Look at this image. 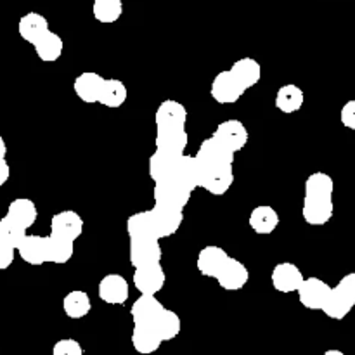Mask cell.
Returning <instances> with one entry per match:
<instances>
[{
  "instance_id": "cell-1",
  "label": "cell",
  "mask_w": 355,
  "mask_h": 355,
  "mask_svg": "<svg viewBox=\"0 0 355 355\" xmlns=\"http://www.w3.org/2000/svg\"><path fill=\"white\" fill-rule=\"evenodd\" d=\"M156 132L162 130H184L187 121V110L182 103L173 99L163 101L155 114Z\"/></svg>"
},
{
  "instance_id": "cell-2",
  "label": "cell",
  "mask_w": 355,
  "mask_h": 355,
  "mask_svg": "<svg viewBox=\"0 0 355 355\" xmlns=\"http://www.w3.org/2000/svg\"><path fill=\"white\" fill-rule=\"evenodd\" d=\"M196 159L200 163L201 170L217 168V166H234V153L224 148L214 137L201 142L200 149L196 153Z\"/></svg>"
},
{
  "instance_id": "cell-3",
  "label": "cell",
  "mask_w": 355,
  "mask_h": 355,
  "mask_svg": "<svg viewBox=\"0 0 355 355\" xmlns=\"http://www.w3.org/2000/svg\"><path fill=\"white\" fill-rule=\"evenodd\" d=\"M211 137L236 155V153L241 151V149L248 144L250 134H248V128L243 125V121L225 120L222 121V123H218V127L215 128Z\"/></svg>"
},
{
  "instance_id": "cell-4",
  "label": "cell",
  "mask_w": 355,
  "mask_h": 355,
  "mask_svg": "<svg viewBox=\"0 0 355 355\" xmlns=\"http://www.w3.org/2000/svg\"><path fill=\"white\" fill-rule=\"evenodd\" d=\"M246 92L245 87L238 82L231 69L220 71L214 78L210 87V94L217 103L220 104H234L241 99L243 94Z\"/></svg>"
},
{
  "instance_id": "cell-5",
  "label": "cell",
  "mask_w": 355,
  "mask_h": 355,
  "mask_svg": "<svg viewBox=\"0 0 355 355\" xmlns=\"http://www.w3.org/2000/svg\"><path fill=\"white\" fill-rule=\"evenodd\" d=\"M166 283V274L162 263H149L134 270V284L141 295L156 297Z\"/></svg>"
},
{
  "instance_id": "cell-6",
  "label": "cell",
  "mask_w": 355,
  "mask_h": 355,
  "mask_svg": "<svg viewBox=\"0 0 355 355\" xmlns=\"http://www.w3.org/2000/svg\"><path fill=\"white\" fill-rule=\"evenodd\" d=\"M162 246L156 238H130V263L134 269L149 266V263H162Z\"/></svg>"
},
{
  "instance_id": "cell-7",
  "label": "cell",
  "mask_w": 355,
  "mask_h": 355,
  "mask_svg": "<svg viewBox=\"0 0 355 355\" xmlns=\"http://www.w3.org/2000/svg\"><path fill=\"white\" fill-rule=\"evenodd\" d=\"M331 290L333 288L326 281L319 279V277H307L300 290L297 291L298 300L309 311H322Z\"/></svg>"
},
{
  "instance_id": "cell-8",
  "label": "cell",
  "mask_w": 355,
  "mask_h": 355,
  "mask_svg": "<svg viewBox=\"0 0 355 355\" xmlns=\"http://www.w3.org/2000/svg\"><path fill=\"white\" fill-rule=\"evenodd\" d=\"M270 281H272L274 290L279 293H295L300 290L305 277L293 262H281L272 269Z\"/></svg>"
},
{
  "instance_id": "cell-9",
  "label": "cell",
  "mask_w": 355,
  "mask_h": 355,
  "mask_svg": "<svg viewBox=\"0 0 355 355\" xmlns=\"http://www.w3.org/2000/svg\"><path fill=\"white\" fill-rule=\"evenodd\" d=\"M170 182L177 184L182 189H186L187 193L193 194L194 189H198L201 184V166L198 163L196 156L184 155L177 163Z\"/></svg>"
},
{
  "instance_id": "cell-10",
  "label": "cell",
  "mask_w": 355,
  "mask_h": 355,
  "mask_svg": "<svg viewBox=\"0 0 355 355\" xmlns=\"http://www.w3.org/2000/svg\"><path fill=\"white\" fill-rule=\"evenodd\" d=\"M97 293L104 304L123 305L130 297V286H128V281L120 274H107L101 279Z\"/></svg>"
},
{
  "instance_id": "cell-11",
  "label": "cell",
  "mask_w": 355,
  "mask_h": 355,
  "mask_svg": "<svg viewBox=\"0 0 355 355\" xmlns=\"http://www.w3.org/2000/svg\"><path fill=\"white\" fill-rule=\"evenodd\" d=\"M51 234L75 243L83 234V218L73 210H62L51 218Z\"/></svg>"
},
{
  "instance_id": "cell-12",
  "label": "cell",
  "mask_w": 355,
  "mask_h": 355,
  "mask_svg": "<svg viewBox=\"0 0 355 355\" xmlns=\"http://www.w3.org/2000/svg\"><path fill=\"white\" fill-rule=\"evenodd\" d=\"M234 182V166H217L201 170V184L207 193L214 196H224Z\"/></svg>"
},
{
  "instance_id": "cell-13",
  "label": "cell",
  "mask_w": 355,
  "mask_h": 355,
  "mask_svg": "<svg viewBox=\"0 0 355 355\" xmlns=\"http://www.w3.org/2000/svg\"><path fill=\"white\" fill-rule=\"evenodd\" d=\"M231 257L227 255L224 248L220 246H205L201 248V252L198 253V260H196V267L200 270L201 276L205 277H214L217 279L218 274L222 272V269L225 267V263L229 262Z\"/></svg>"
},
{
  "instance_id": "cell-14",
  "label": "cell",
  "mask_w": 355,
  "mask_h": 355,
  "mask_svg": "<svg viewBox=\"0 0 355 355\" xmlns=\"http://www.w3.org/2000/svg\"><path fill=\"white\" fill-rule=\"evenodd\" d=\"M149 211H151L153 224H155V232L158 239L170 238V236L175 234L184 222V211L159 207V205H155Z\"/></svg>"
},
{
  "instance_id": "cell-15",
  "label": "cell",
  "mask_w": 355,
  "mask_h": 355,
  "mask_svg": "<svg viewBox=\"0 0 355 355\" xmlns=\"http://www.w3.org/2000/svg\"><path fill=\"white\" fill-rule=\"evenodd\" d=\"M163 311H165V305L158 298L151 295H141L132 305L130 315L134 326H155Z\"/></svg>"
},
{
  "instance_id": "cell-16",
  "label": "cell",
  "mask_w": 355,
  "mask_h": 355,
  "mask_svg": "<svg viewBox=\"0 0 355 355\" xmlns=\"http://www.w3.org/2000/svg\"><path fill=\"white\" fill-rule=\"evenodd\" d=\"M153 198H155V205L184 211V208H186V205L189 203L191 200V193H187L186 189H182V187L177 186V184L165 182L155 184Z\"/></svg>"
},
{
  "instance_id": "cell-17",
  "label": "cell",
  "mask_w": 355,
  "mask_h": 355,
  "mask_svg": "<svg viewBox=\"0 0 355 355\" xmlns=\"http://www.w3.org/2000/svg\"><path fill=\"white\" fill-rule=\"evenodd\" d=\"M104 83H106V78H103L99 73L85 71L76 76L75 83H73V89H75L76 97L80 101H83L87 104H94L99 103Z\"/></svg>"
},
{
  "instance_id": "cell-18",
  "label": "cell",
  "mask_w": 355,
  "mask_h": 355,
  "mask_svg": "<svg viewBox=\"0 0 355 355\" xmlns=\"http://www.w3.org/2000/svg\"><path fill=\"white\" fill-rule=\"evenodd\" d=\"M250 281V270L246 269V266L243 262H239L238 259H229V262L225 263V267L222 269V272L218 274L217 283L220 284L222 290L225 291H239L246 286V283Z\"/></svg>"
},
{
  "instance_id": "cell-19",
  "label": "cell",
  "mask_w": 355,
  "mask_h": 355,
  "mask_svg": "<svg viewBox=\"0 0 355 355\" xmlns=\"http://www.w3.org/2000/svg\"><path fill=\"white\" fill-rule=\"evenodd\" d=\"M184 156V155H182ZM182 156L170 155V153L159 151L156 149L155 153L149 158V177L155 184H165L170 182L173 175V170H175L177 163Z\"/></svg>"
},
{
  "instance_id": "cell-20",
  "label": "cell",
  "mask_w": 355,
  "mask_h": 355,
  "mask_svg": "<svg viewBox=\"0 0 355 355\" xmlns=\"http://www.w3.org/2000/svg\"><path fill=\"white\" fill-rule=\"evenodd\" d=\"M335 214V205L333 200H311L304 198V207H302V217L309 225H326L333 218Z\"/></svg>"
},
{
  "instance_id": "cell-21",
  "label": "cell",
  "mask_w": 355,
  "mask_h": 355,
  "mask_svg": "<svg viewBox=\"0 0 355 355\" xmlns=\"http://www.w3.org/2000/svg\"><path fill=\"white\" fill-rule=\"evenodd\" d=\"M17 30H19V37L31 45L40 42L51 31L49 30V21L45 19V16L38 12L24 14L19 19Z\"/></svg>"
},
{
  "instance_id": "cell-22",
  "label": "cell",
  "mask_w": 355,
  "mask_h": 355,
  "mask_svg": "<svg viewBox=\"0 0 355 355\" xmlns=\"http://www.w3.org/2000/svg\"><path fill=\"white\" fill-rule=\"evenodd\" d=\"M17 252L28 266H44L47 262V236L28 234Z\"/></svg>"
},
{
  "instance_id": "cell-23",
  "label": "cell",
  "mask_w": 355,
  "mask_h": 355,
  "mask_svg": "<svg viewBox=\"0 0 355 355\" xmlns=\"http://www.w3.org/2000/svg\"><path fill=\"white\" fill-rule=\"evenodd\" d=\"M7 217L12 218L16 224H19L23 229H30L35 225L38 218L37 205L30 200V198H16L9 203L7 208Z\"/></svg>"
},
{
  "instance_id": "cell-24",
  "label": "cell",
  "mask_w": 355,
  "mask_h": 355,
  "mask_svg": "<svg viewBox=\"0 0 355 355\" xmlns=\"http://www.w3.org/2000/svg\"><path fill=\"white\" fill-rule=\"evenodd\" d=\"M162 338L156 333L155 326H134L132 331V347L137 354L151 355L162 347Z\"/></svg>"
},
{
  "instance_id": "cell-25",
  "label": "cell",
  "mask_w": 355,
  "mask_h": 355,
  "mask_svg": "<svg viewBox=\"0 0 355 355\" xmlns=\"http://www.w3.org/2000/svg\"><path fill=\"white\" fill-rule=\"evenodd\" d=\"M187 144H189V135H187L186 128H184V130L156 132L155 146L156 149H159V151L182 156L184 151H186Z\"/></svg>"
},
{
  "instance_id": "cell-26",
  "label": "cell",
  "mask_w": 355,
  "mask_h": 355,
  "mask_svg": "<svg viewBox=\"0 0 355 355\" xmlns=\"http://www.w3.org/2000/svg\"><path fill=\"white\" fill-rule=\"evenodd\" d=\"M335 182L326 172H314L305 180V198L311 200H333Z\"/></svg>"
},
{
  "instance_id": "cell-27",
  "label": "cell",
  "mask_w": 355,
  "mask_h": 355,
  "mask_svg": "<svg viewBox=\"0 0 355 355\" xmlns=\"http://www.w3.org/2000/svg\"><path fill=\"white\" fill-rule=\"evenodd\" d=\"M229 69H231L232 75L238 78V82L241 83L246 90L255 87L257 83L260 82V78H262V66H260V62L253 58L238 59Z\"/></svg>"
},
{
  "instance_id": "cell-28",
  "label": "cell",
  "mask_w": 355,
  "mask_h": 355,
  "mask_svg": "<svg viewBox=\"0 0 355 355\" xmlns=\"http://www.w3.org/2000/svg\"><path fill=\"white\" fill-rule=\"evenodd\" d=\"M281 218L272 207H255L250 214L248 224L257 234H270L277 229Z\"/></svg>"
},
{
  "instance_id": "cell-29",
  "label": "cell",
  "mask_w": 355,
  "mask_h": 355,
  "mask_svg": "<svg viewBox=\"0 0 355 355\" xmlns=\"http://www.w3.org/2000/svg\"><path fill=\"white\" fill-rule=\"evenodd\" d=\"M62 311L69 319H83L92 311V300L83 290H73L62 298Z\"/></svg>"
},
{
  "instance_id": "cell-30",
  "label": "cell",
  "mask_w": 355,
  "mask_h": 355,
  "mask_svg": "<svg viewBox=\"0 0 355 355\" xmlns=\"http://www.w3.org/2000/svg\"><path fill=\"white\" fill-rule=\"evenodd\" d=\"M304 90L300 89L295 83H288V85H283L276 94V106L277 110L283 111V113L291 114L297 113V111L302 110L304 106Z\"/></svg>"
},
{
  "instance_id": "cell-31",
  "label": "cell",
  "mask_w": 355,
  "mask_h": 355,
  "mask_svg": "<svg viewBox=\"0 0 355 355\" xmlns=\"http://www.w3.org/2000/svg\"><path fill=\"white\" fill-rule=\"evenodd\" d=\"M354 305V302L350 300L338 286H335L331 290V293H329L324 307H322V312L326 314V318L335 319V321H342V319H345L347 315L350 314Z\"/></svg>"
},
{
  "instance_id": "cell-32",
  "label": "cell",
  "mask_w": 355,
  "mask_h": 355,
  "mask_svg": "<svg viewBox=\"0 0 355 355\" xmlns=\"http://www.w3.org/2000/svg\"><path fill=\"white\" fill-rule=\"evenodd\" d=\"M127 97H128V90L121 80L106 78V83H104L103 87V94H101L99 104L110 107V110H118L120 106H123Z\"/></svg>"
},
{
  "instance_id": "cell-33",
  "label": "cell",
  "mask_w": 355,
  "mask_h": 355,
  "mask_svg": "<svg viewBox=\"0 0 355 355\" xmlns=\"http://www.w3.org/2000/svg\"><path fill=\"white\" fill-rule=\"evenodd\" d=\"M35 52H37L38 59L44 62H54L58 61L62 55V51H64V42L54 31H49L40 42L33 45Z\"/></svg>"
},
{
  "instance_id": "cell-34",
  "label": "cell",
  "mask_w": 355,
  "mask_h": 355,
  "mask_svg": "<svg viewBox=\"0 0 355 355\" xmlns=\"http://www.w3.org/2000/svg\"><path fill=\"white\" fill-rule=\"evenodd\" d=\"M73 255H75V243L58 238V236H47V262L62 266V263H68Z\"/></svg>"
},
{
  "instance_id": "cell-35",
  "label": "cell",
  "mask_w": 355,
  "mask_h": 355,
  "mask_svg": "<svg viewBox=\"0 0 355 355\" xmlns=\"http://www.w3.org/2000/svg\"><path fill=\"white\" fill-rule=\"evenodd\" d=\"M127 232L130 238H156L151 211L146 210L130 215L127 218Z\"/></svg>"
},
{
  "instance_id": "cell-36",
  "label": "cell",
  "mask_w": 355,
  "mask_h": 355,
  "mask_svg": "<svg viewBox=\"0 0 355 355\" xmlns=\"http://www.w3.org/2000/svg\"><path fill=\"white\" fill-rule=\"evenodd\" d=\"M155 329L159 338H162V342H172L173 338L179 336L180 329H182V321H180L177 312L165 309L158 318V321L155 322Z\"/></svg>"
},
{
  "instance_id": "cell-37",
  "label": "cell",
  "mask_w": 355,
  "mask_h": 355,
  "mask_svg": "<svg viewBox=\"0 0 355 355\" xmlns=\"http://www.w3.org/2000/svg\"><path fill=\"white\" fill-rule=\"evenodd\" d=\"M92 14L103 24L116 23L123 14V2L121 0H94Z\"/></svg>"
},
{
  "instance_id": "cell-38",
  "label": "cell",
  "mask_w": 355,
  "mask_h": 355,
  "mask_svg": "<svg viewBox=\"0 0 355 355\" xmlns=\"http://www.w3.org/2000/svg\"><path fill=\"white\" fill-rule=\"evenodd\" d=\"M26 236V229L16 224L12 218H9L7 215L3 218H0V243L10 246V248H14L17 252V248H19L21 243L24 241Z\"/></svg>"
},
{
  "instance_id": "cell-39",
  "label": "cell",
  "mask_w": 355,
  "mask_h": 355,
  "mask_svg": "<svg viewBox=\"0 0 355 355\" xmlns=\"http://www.w3.org/2000/svg\"><path fill=\"white\" fill-rule=\"evenodd\" d=\"M52 355H85L82 345L73 338H62L54 343Z\"/></svg>"
},
{
  "instance_id": "cell-40",
  "label": "cell",
  "mask_w": 355,
  "mask_h": 355,
  "mask_svg": "<svg viewBox=\"0 0 355 355\" xmlns=\"http://www.w3.org/2000/svg\"><path fill=\"white\" fill-rule=\"evenodd\" d=\"M340 120H342L343 127L355 130V99H350L349 103L343 104L342 113H340Z\"/></svg>"
},
{
  "instance_id": "cell-41",
  "label": "cell",
  "mask_w": 355,
  "mask_h": 355,
  "mask_svg": "<svg viewBox=\"0 0 355 355\" xmlns=\"http://www.w3.org/2000/svg\"><path fill=\"white\" fill-rule=\"evenodd\" d=\"M336 286H338L340 290H342L343 293H345L347 297H349L355 304V272H350L347 274V276H343Z\"/></svg>"
},
{
  "instance_id": "cell-42",
  "label": "cell",
  "mask_w": 355,
  "mask_h": 355,
  "mask_svg": "<svg viewBox=\"0 0 355 355\" xmlns=\"http://www.w3.org/2000/svg\"><path fill=\"white\" fill-rule=\"evenodd\" d=\"M14 259H16V250L0 243V270L9 269L12 266Z\"/></svg>"
},
{
  "instance_id": "cell-43",
  "label": "cell",
  "mask_w": 355,
  "mask_h": 355,
  "mask_svg": "<svg viewBox=\"0 0 355 355\" xmlns=\"http://www.w3.org/2000/svg\"><path fill=\"white\" fill-rule=\"evenodd\" d=\"M9 179H10L9 163H7V159H0V186H3Z\"/></svg>"
},
{
  "instance_id": "cell-44",
  "label": "cell",
  "mask_w": 355,
  "mask_h": 355,
  "mask_svg": "<svg viewBox=\"0 0 355 355\" xmlns=\"http://www.w3.org/2000/svg\"><path fill=\"white\" fill-rule=\"evenodd\" d=\"M6 155H7V144L6 141H3L2 135H0V159H6Z\"/></svg>"
},
{
  "instance_id": "cell-45",
  "label": "cell",
  "mask_w": 355,
  "mask_h": 355,
  "mask_svg": "<svg viewBox=\"0 0 355 355\" xmlns=\"http://www.w3.org/2000/svg\"><path fill=\"white\" fill-rule=\"evenodd\" d=\"M322 355H345L342 352V350H336V349H331V350H326Z\"/></svg>"
}]
</instances>
